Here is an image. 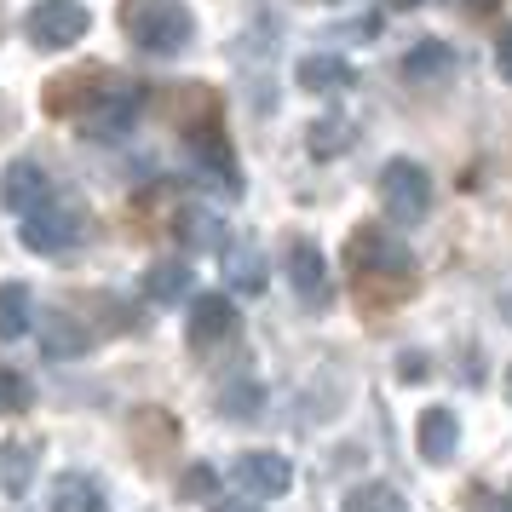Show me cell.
Listing matches in <instances>:
<instances>
[{
    "label": "cell",
    "mask_w": 512,
    "mask_h": 512,
    "mask_svg": "<svg viewBox=\"0 0 512 512\" xmlns=\"http://www.w3.org/2000/svg\"><path fill=\"white\" fill-rule=\"evenodd\" d=\"M185 150L208 179H219L225 190H242V179H236V150H231V139H225V127H219L213 110L196 116V121H185Z\"/></svg>",
    "instance_id": "6"
},
{
    "label": "cell",
    "mask_w": 512,
    "mask_h": 512,
    "mask_svg": "<svg viewBox=\"0 0 512 512\" xmlns=\"http://www.w3.org/2000/svg\"><path fill=\"white\" fill-rule=\"evenodd\" d=\"M87 29H93V12H87L81 0H35V6L24 12V35H29L41 52L75 47Z\"/></svg>",
    "instance_id": "4"
},
{
    "label": "cell",
    "mask_w": 512,
    "mask_h": 512,
    "mask_svg": "<svg viewBox=\"0 0 512 512\" xmlns=\"http://www.w3.org/2000/svg\"><path fill=\"white\" fill-rule=\"evenodd\" d=\"M104 81H110V70H70V75H58V81L47 87V110H52V116H75V121H81Z\"/></svg>",
    "instance_id": "11"
},
{
    "label": "cell",
    "mask_w": 512,
    "mask_h": 512,
    "mask_svg": "<svg viewBox=\"0 0 512 512\" xmlns=\"http://www.w3.org/2000/svg\"><path fill=\"white\" fill-rule=\"evenodd\" d=\"M472 512H512V495H489V489H478V495H472Z\"/></svg>",
    "instance_id": "26"
},
{
    "label": "cell",
    "mask_w": 512,
    "mask_h": 512,
    "mask_svg": "<svg viewBox=\"0 0 512 512\" xmlns=\"http://www.w3.org/2000/svg\"><path fill=\"white\" fill-rule=\"evenodd\" d=\"M346 512H409V507H403V495L392 484H363L346 495Z\"/></svg>",
    "instance_id": "21"
},
{
    "label": "cell",
    "mask_w": 512,
    "mask_h": 512,
    "mask_svg": "<svg viewBox=\"0 0 512 512\" xmlns=\"http://www.w3.org/2000/svg\"><path fill=\"white\" fill-rule=\"evenodd\" d=\"M294 81H300L305 93H346L357 75H351L346 58H328V52H305L300 70H294Z\"/></svg>",
    "instance_id": "16"
},
{
    "label": "cell",
    "mask_w": 512,
    "mask_h": 512,
    "mask_svg": "<svg viewBox=\"0 0 512 512\" xmlns=\"http://www.w3.org/2000/svg\"><path fill=\"white\" fill-rule=\"evenodd\" d=\"M18 236H24L29 254H70L75 242H81V213L64 208V202H47L41 213H29Z\"/></svg>",
    "instance_id": "7"
},
{
    "label": "cell",
    "mask_w": 512,
    "mask_h": 512,
    "mask_svg": "<svg viewBox=\"0 0 512 512\" xmlns=\"http://www.w3.org/2000/svg\"><path fill=\"white\" fill-rule=\"evenodd\" d=\"M213 484H219V478H213V466H190L179 489H185V495H213Z\"/></svg>",
    "instance_id": "25"
},
{
    "label": "cell",
    "mask_w": 512,
    "mask_h": 512,
    "mask_svg": "<svg viewBox=\"0 0 512 512\" xmlns=\"http://www.w3.org/2000/svg\"><path fill=\"white\" fill-rule=\"evenodd\" d=\"M185 288H190V265H179V259L150 265V277H144V294H150V300H162V305H173Z\"/></svg>",
    "instance_id": "20"
},
{
    "label": "cell",
    "mask_w": 512,
    "mask_h": 512,
    "mask_svg": "<svg viewBox=\"0 0 512 512\" xmlns=\"http://www.w3.org/2000/svg\"><path fill=\"white\" fill-rule=\"evenodd\" d=\"M29 403H35V386L18 369H0V415H29Z\"/></svg>",
    "instance_id": "23"
},
{
    "label": "cell",
    "mask_w": 512,
    "mask_h": 512,
    "mask_svg": "<svg viewBox=\"0 0 512 512\" xmlns=\"http://www.w3.org/2000/svg\"><path fill=\"white\" fill-rule=\"evenodd\" d=\"M397 374H403V380H426V357H409V351H403V357H397Z\"/></svg>",
    "instance_id": "28"
},
{
    "label": "cell",
    "mask_w": 512,
    "mask_h": 512,
    "mask_svg": "<svg viewBox=\"0 0 512 512\" xmlns=\"http://www.w3.org/2000/svg\"><path fill=\"white\" fill-rule=\"evenodd\" d=\"M121 29L150 58H179L196 35V12L185 0H121Z\"/></svg>",
    "instance_id": "2"
},
{
    "label": "cell",
    "mask_w": 512,
    "mask_h": 512,
    "mask_svg": "<svg viewBox=\"0 0 512 512\" xmlns=\"http://www.w3.org/2000/svg\"><path fill=\"white\" fill-rule=\"evenodd\" d=\"M415 443H420V461H449L455 443H461V420L449 415V409H420Z\"/></svg>",
    "instance_id": "14"
},
{
    "label": "cell",
    "mask_w": 512,
    "mask_h": 512,
    "mask_svg": "<svg viewBox=\"0 0 512 512\" xmlns=\"http://www.w3.org/2000/svg\"><path fill=\"white\" fill-rule=\"evenodd\" d=\"M380 208H386V219L392 225H420L426 213H432V173L420 162H386V173H380Z\"/></svg>",
    "instance_id": "3"
},
{
    "label": "cell",
    "mask_w": 512,
    "mask_h": 512,
    "mask_svg": "<svg viewBox=\"0 0 512 512\" xmlns=\"http://www.w3.org/2000/svg\"><path fill=\"white\" fill-rule=\"evenodd\" d=\"M466 12H472V18H489V12H501V6H507V0H461Z\"/></svg>",
    "instance_id": "29"
},
{
    "label": "cell",
    "mask_w": 512,
    "mask_h": 512,
    "mask_svg": "<svg viewBox=\"0 0 512 512\" xmlns=\"http://www.w3.org/2000/svg\"><path fill=\"white\" fill-rule=\"evenodd\" d=\"M236 334V305L225 300V294H202V300L190 305V346L208 351L219 346V340H231Z\"/></svg>",
    "instance_id": "12"
},
{
    "label": "cell",
    "mask_w": 512,
    "mask_h": 512,
    "mask_svg": "<svg viewBox=\"0 0 512 512\" xmlns=\"http://www.w3.org/2000/svg\"><path fill=\"white\" fill-rule=\"evenodd\" d=\"M386 6H397V12H415V6H426V0H386Z\"/></svg>",
    "instance_id": "30"
},
{
    "label": "cell",
    "mask_w": 512,
    "mask_h": 512,
    "mask_svg": "<svg viewBox=\"0 0 512 512\" xmlns=\"http://www.w3.org/2000/svg\"><path fill=\"white\" fill-rule=\"evenodd\" d=\"M507 397H512V369H507Z\"/></svg>",
    "instance_id": "32"
},
{
    "label": "cell",
    "mask_w": 512,
    "mask_h": 512,
    "mask_svg": "<svg viewBox=\"0 0 512 512\" xmlns=\"http://www.w3.org/2000/svg\"><path fill=\"white\" fill-rule=\"evenodd\" d=\"M87 346H93V328L75 323L70 311H47L41 317V351L47 357H81Z\"/></svg>",
    "instance_id": "15"
},
{
    "label": "cell",
    "mask_w": 512,
    "mask_h": 512,
    "mask_svg": "<svg viewBox=\"0 0 512 512\" xmlns=\"http://www.w3.org/2000/svg\"><path fill=\"white\" fill-rule=\"evenodd\" d=\"M29 478H35V443H24V438L0 443V489L6 495H24Z\"/></svg>",
    "instance_id": "19"
},
{
    "label": "cell",
    "mask_w": 512,
    "mask_h": 512,
    "mask_svg": "<svg viewBox=\"0 0 512 512\" xmlns=\"http://www.w3.org/2000/svg\"><path fill=\"white\" fill-rule=\"evenodd\" d=\"M305 144H311V156H323V162H328V156H340V150L351 144V127L340 116H328V121L311 127V139H305Z\"/></svg>",
    "instance_id": "22"
},
{
    "label": "cell",
    "mask_w": 512,
    "mask_h": 512,
    "mask_svg": "<svg viewBox=\"0 0 512 512\" xmlns=\"http://www.w3.org/2000/svg\"><path fill=\"white\" fill-rule=\"evenodd\" d=\"M449 75H455V47L449 41H415L403 52V81L409 87H438Z\"/></svg>",
    "instance_id": "13"
},
{
    "label": "cell",
    "mask_w": 512,
    "mask_h": 512,
    "mask_svg": "<svg viewBox=\"0 0 512 512\" xmlns=\"http://www.w3.org/2000/svg\"><path fill=\"white\" fill-rule=\"evenodd\" d=\"M288 282H294V294H300L305 311H328L334 282H328V265H323V254H317V242H305V236L288 242Z\"/></svg>",
    "instance_id": "8"
},
{
    "label": "cell",
    "mask_w": 512,
    "mask_h": 512,
    "mask_svg": "<svg viewBox=\"0 0 512 512\" xmlns=\"http://www.w3.org/2000/svg\"><path fill=\"white\" fill-rule=\"evenodd\" d=\"M346 265H351V277H357V300L363 305H380V311H386V305L415 294V259H409L403 242H392V236L380 231V225L351 231Z\"/></svg>",
    "instance_id": "1"
},
{
    "label": "cell",
    "mask_w": 512,
    "mask_h": 512,
    "mask_svg": "<svg viewBox=\"0 0 512 512\" xmlns=\"http://www.w3.org/2000/svg\"><path fill=\"white\" fill-rule=\"evenodd\" d=\"M236 484L248 489V495H288L294 466L277 449H248V455H236Z\"/></svg>",
    "instance_id": "9"
},
{
    "label": "cell",
    "mask_w": 512,
    "mask_h": 512,
    "mask_svg": "<svg viewBox=\"0 0 512 512\" xmlns=\"http://www.w3.org/2000/svg\"><path fill=\"white\" fill-rule=\"evenodd\" d=\"M225 259H231V277H236L242 294H254L259 282H265V277H259V259L248 254V248H225Z\"/></svg>",
    "instance_id": "24"
},
{
    "label": "cell",
    "mask_w": 512,
    "mask_h": 512,
    "mask_svg": "<svg viewBox=\"0 0 512 512\" xmlns=\"http://www.w3.org/2000/svg\"><path fill=\"white\" fill-rule=\"evenodd\" d=\"M219 512H259V507H236V501H231V507H219Z\"/></svg>",
    "instance_id": "31"
},
{
    "label": "cell",
    "mask_w": 512,
    "mask_h": 512,
    "mask_svg": "<svg viewBox=\"0 0 512 512\" xmlns=\"http://www.w3.org/2000/svg\"><path fill=\"white\" fill-rule=\"evenodd\" d=\"M495 70H501V81H512V29H501V41H495Z\"/></svg>",
    "instance_id": "27"
},
{
    "label": "cell",
    "mask_w": 512,
    "mask_h": 512,
    "mask_svg": "<svg viewBox=\"0 0 512 512\" xmlns=\"http://www.w3.org/2000/svg\"><path fill=\"white\" fill-rule=\"evenodd\" d=\"M139 104H144V87H139V81H121V75H110V81L98 87V98L87 104L81 133H93V139H116V133H127V127H133Z\"/></svg>",
    "instance_id": "5"
},
{
    "label": "cell",
    "mask_w": 512,
    "mask_h": 512,
    "mask_svg": "<svg viewBox=\"0 0 512 512\" xmlns=\"http://www.w3.org/2000/svg\"><path fill=\"white\" fill-rule=\"evenodd\" d=\"M52 512H104V489L87 472H64L52 484Z\"/></svg>",
    "instance_id": "17"
},
{
    "label": "cell",
    "mask_w": 512,
    "mask_h": 512,
    "mask_svg": "<svg viewBox=\"0 0 512 512\" xmlns=\"http://www.w3.org/2000/svg\"><path fill=\"white\" fill-rule=\"evenodd\" d=\"M0 202L12 213H41L52 202V179H47V167L41 162H12L6 167V179H0Z\"/></svg>",
    "instance_id": "10"
},
{
    "label": "cell",
    "mask_w": 512,
    "mask_h": 512,
    "mask_svg": "<svg viewBox=\"0 0 512 512\" xmlns=\"http://www.w3.org/2000/svg\"><path fill=\"white\" fill-rule=\"evenodd\" d=\"M35 323V300H29L24 282H6L0 288V340H24Z\"/></svg>",
    "instance_id": "18"
}]
</instances>
